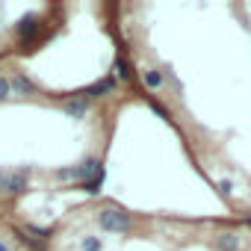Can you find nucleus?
Masks as SVG:
<instances>
[{
	"mask_svg": "<svg viewBox=\"0 0 251 251\" xmlns=\"http://www.w3.org/2000/svg\"><path fill=\"white\" fill-rule=\"evenodd\" d=\"M6 92H9V83H6V80H3V77H0V98H3V95H6Z\"/></svg>",
	"mask_w": 251,
	"mask_h": 251,
	"instance_id": "f257e3e1",
	"label": "nucleus"
}]
</instances>
